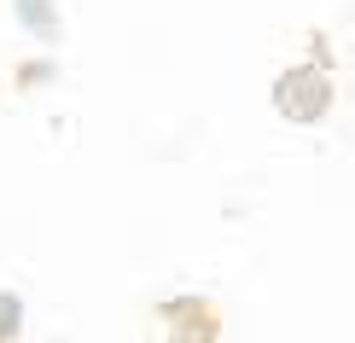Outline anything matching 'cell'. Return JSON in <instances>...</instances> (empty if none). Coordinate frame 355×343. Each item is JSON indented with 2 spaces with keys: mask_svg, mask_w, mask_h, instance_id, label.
Returning <instances> with one entry per match:
<instances>
[{
  "mask_svg": "<svg viewBox=\"0 0 355 343\" xmlns=\"http://www.w3.org/2000/svg\"><path fill=\"white\" fill-rule=\"evenodd\" d=\"M169 343H216V308L198 303V297H181V303H164L157 308Z\"/></svg>",
  "mask_w": 355,
  "mask_h": 343,
  "instance_id": "obj_2",
  "label": "cell"
},
{
  "mask_svg": "<svg viewBox=\"0 0 355 343\" xmlns=\"http://www.w3.org/2000/svg\"><path fill=\"white\" fill-rule=\"evenodd\" d=\"M18 326H24V303H18L12 291H0V343L18 337Z\"/></svg>",
  "mask_w": 355,
  "mask_h": 343,
  "instance_id": "obj_3",
  "label": "cell"
},
{
  "mask_svg": "<svg viewBox=\"0 0 355 343\" xmlns=\"http://www.w3.org/2000/svg\"><path fill=\"white\" fill-rule=\"evenodd\" d=\"M274 105L286 111L291 123H315V116L327 111V76H320V70H291V76H279Z\"/></svg>",
  "mask_w": 355,
  "mask_h": 343,
  "instance_id": "obj_1",
  "label": "cell"
}]
</instances>
